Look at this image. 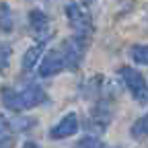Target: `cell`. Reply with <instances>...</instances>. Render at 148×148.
<instances>
[{
	"label": "cell",
	"mask_w": 148,
	"mask_h": 148,
	"mask_svg": "<svg viewBox=\"0 0 148 148\" xmlns=\"http://www.w3.org/2000/svg\"><path fill=\"white\" fill-rule=\"evenodd\" d=\"M121 78H123L127 90L134 95L136 101H140V103H146V101H148V86H146L144 76H142L138 70L130 68V66L121 68Z\"/></svg>",
	"instance_id": "cell-1"
},
{
	"label": "cell",
	"mask_w": 148,
	"mask_h": 148,
	"mask_svg": "<svg viewBox=\"0 0 148 148\" xmlns=\"http://www.w3.org/2000/svg\"><path fill=\"white\" fill-rule=\"evenodd\" d=\"M84 37L80 35H74L72 39H68L62 47V56H64V64L70 70H76L82 62V56H84Z\"/></svg>",
	"instance_id": "cell-2"
},
{
	"label": "cell",
	"mask_w": 148,
	"mask_h": 148,
	"mask_svg": "<svg viewBox=\"0 0 148 148\" xmlns=\"http://www.w3.org/2000/svg\"><path fill=\"white\" fill-rule=\"evenodd\" d=\"M66 16H68V23H70V27L76 31V35H80V37H84V35H88L90 33V29H92V25H90V18H88V14L78 6V4H68L66 6Z\"/></svg>",
	"instance_id": "cell-3"
},
{
	"label": "cell",
	"mask_w": 148,
	"mask_h": 148,
	"mask_svg": "<svg viewBox=\"0 0 148 148\" xmlns=\"http://www.w3.org/2000/svg\"><path fill=\"white\" fill-rule=\"evenodd\" d=\"M64 68H66V64H64V56H62V51L51 49V51L45 53V58H43L41 64H39V76H43V78L56 76V74L62 72Z\"/></svg>",
	"instance_id": "cell-4"
},
{
	"label": "cell",
	"mask_w": 148,
	"mask_h": 148,
	"mask_svg": "<svg viewBox=\"0 0 148 148\" xmlns=\"http://www.w3.org/2000/svg\"><path fill=\"white\" fill-rule=\"evenodd\" d=\"M76 132H78V115L68 113L49 130V138L51 140H62V138H68L72 134H76Z\"/></svg>",
	"instance_id": "cell-5"
},
{
	"label": "cell",
	"mask_w": 148,
	"mask_h": 148,
	"mask_svg": "<svg viewBox=\"0 0 148 148\" xmlns=\"http://www.w3.org/2000/svg\"><path fill=\"white\" fill-rule=\"evenodd\" d=\"M29 25H31L33 35L39 37L41 43L51 35V33H49V16H47L43 10H37V8L31 10V12H29Z\"/></svg>",
	"instance_id": "cell-6"
},
{
	"label": "cell",
	"mask_w": 148,
	"mask_h": 148,
	"mask_svg": "<svg viewBox=\"0 0 148 148\" xmlns=\"http://www.w3.org/2000/svg\"><path fill=\"white\" fill-rule=\"evenodd\" d=\"M18 95H21V101H23V107L25 109H31V107H37L45 101V90L39 86V84H25L23 88H18Z\"/></svg>",
	"instance_id": "cell-7"
},
{
	"label": "cell",
	"mask_w": 148,
	"mask_h": 148,
	"mask_svg": "<svg viewBox=\"0 0 148 148\" xmlns=\"http://www.w3.org/2000/svg\"><path fill=\"white\" fill-rule=\"evenodd\" d=\"M0 99H2V105H4L8 111H14V113H18V111H25L23 101H21V95H18L16 88L4 86L2 90H0Z\"/></svg>",
	"instance_id": "cell-8"
},
{
	"label": "cell",
	"mask_w": 148,
	"mask_h": 148,
	"mask_svg": "<svg viewBox=\"0 0 148 148\" xmlns=\"http://www.w3.org/2000/svg\"><path fill=\"white\" fill-rule=\"evenodd\" d=\"M41 53H43V43H37V45L29 47V49L25 51V56H23V60H21V68H23L25 72H31V70L35 68V64L39 62Z\"/></svg>",
	"instance_id": "cell-9"
},
{
	"label": "cell",
	"mask_w": 148,
	"mask_h": 148,
	"mask_svg": "<svg viewBox=\"0 0 148 148\" xmlns=\"http://www.w3.org/2000/svg\"><path fill=\"white\" fill-rule=\"evenodd\" d=\"M14 27V21H12V12L8 8V4H0V31H4V33H10Z\"/></svg>",
	"instance_id": "cell-10"
},
{
	"label": "cell",
	"mask_w": 148,
	"mask_h": 148,
	"mask_svg": "<svg viewBox=\"0 0 148 148\" xmlns=\"http://www.w3.org/2000/svg\"><path fill=\"white\" fill-rule=\"evenodd\" d=\"M130 58H132L136 64L148 66V45H134L130 49Z\"/></svg>",
	"instance_id": "cell-11"
},
{
	"label": "cell",
	"mask_w": 148,
	"mask_h": 148,
	"mask_svg": "<svg viewBox=\"0 0 148 148\" xmlns=\"http://www.w3.org/2000/svg\"><path fill=\"white\" fill-rule=\"evenodd\" d=\"M132 136H134V138H144V136H148V115L140 117V119L132 125Z\"/></svg>",
	"instance_id": "cell-12"
},
{
	"label": "cell",
	"mask_w": 148,
	"mask_h": 148,
	"mask_svg": "<svg viewBox=\"0 0 148 148\" xmlns=\"http://www.w3.org/2000/svg\"><path fill=\"white\" fill-rule=\"evenodd\" d=\"M72 148H103V144H101V140L92 138V136H84V138H80L76 144H74Z\"/></svg>",
	"instance_id": "cell-13"
},
{
	"label": "cell",
	"mask_w": 148,
	"mask_h": 148,
	"mask_svg": "<svg viewBox=\"0 0 148 148\" xmlns=\"http://www.w3.org/2000/svg\"><path fill=\"white\" fill-rule=\"evenodd\" d=\"M10 62V47L6 43H0V72H4Z\"/></svg>",
	"instance_id": "cell-14"
},
{
	"label": "cell",
	"mask_w": 148,
	"mask_h": 148,
	"mask_svg": "<svg viewBox=\"0 0 148 148\" xmlns=\"http://www.w3.org/2000/svg\"><path fill=\"white\" fill-rule=\"evenodd\" d=\"M33 123H35L33 119H25V117H23V119H16V121H12V127L16 130V132H23L25 127H29V125H33Z\"/></svg>",
	"instance_id": "cell-15"
},
{
	"label": "cell",
	"mask_w": 148,
	"mask_h": 148,
	"mask_svg": "<svg viewBox=\"0 0 148 148\" xmlns=\"http://www.w3.org/2000/svg\"><path fill=\"white\" fill-rule=\"evenodd\" d=\"M8 127H10V123H8V119L0 113V136H4L6 132H8Z\"/></svg>",
	"instance_id": "cell-16"
},
{
	"label": "cell",
	"mask_w": 148,
	"mask_h": 148,
	"mask_svg": "<svg viewBox=\"0 0 148 148\" xmlns=\"http://www.w3.org/2000/svg\"><path fill=\"white\" fill-rule=\"evenodd\" d=\"M21 148H41V146L37 144V142H25V144H23Z\"/></svg>",
	"instance_id": "cell-17"
},
{
	"label": "cell",
	"mask_w": 148,
	"mask_h": 148,
	"mask_svg": "<svg viewBox=\"0 0 148 148\" xmlns=\"http://www.w3.org/2000/svg\"><path fill=\"white\" fill-rule=\"evenodd\" d=\"M0 148H10V140L8 138H2V140H0Z\"/></svg>",
	"instance_id": "cell-18"
}]
</instances>
